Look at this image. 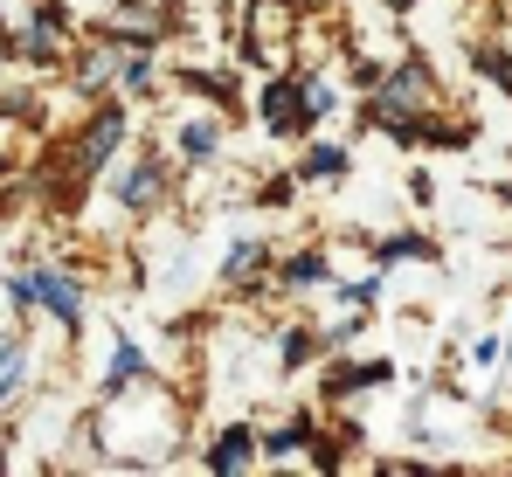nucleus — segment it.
<instances>
[{
    "mask_svg": "<svg viewBox=\"0 0 512 477\" xmlns=\"http://www.w3.org/2000/svg\"><path fill=\"white\" fill-rule=\"evenodd\" d=\"M118 139H125V111H97V125L77 139V173H97L104 159L118 153Z\"/></svg>",
    "mask_w": 512,
    "mask_h": 477,
    "instance_id": "2",
    "label": "nucleus"
},
{
    "mask_svg": "<svg viewBox=\"0 0 512 477\" xmlns=\"http://www.w3.org/2000/svg\"><path fill=\"white\" fill-rule=\"evenodd\" d=\"M305 173H312V180H340V173H346V153H340V146H312Z\"/></svg>",
    "mask_w": 512,
    "mask_h": 477,
    "instance_id": "5",
    "label": "nucleus"
},
{
    "mask_svg": "<svg viewBox=\"0 0 512 477\" xmlns=\"http://www.w3.org/2000/svg\"><path fill=\"white\" fill-rule=\"evenodd\" d=\"M28 284H35V298H42L49 312L63 318V325H77V318H84V298H77V284H70V277H56V270H42V277H28Z\"/></svg>",
    "mask_w": 512,
    "mask_h": 477,
    "instance_id": "3",
    "label": "nucleus"
},
{
    "mask_svg": "<svg viewBox=\"0 0 512 477\" xmlns=\"http://www.w3.org/2000/svg\"><path fill=\"white\" fill-rule=\"evenodd\" d=\"M277 353H284V367H298V360L312 353V332H284V339H277Z\"/></svg>",
    "mask_w": 512,
    "mask_h": 477,
    "instance_id": "9",
    "label": "nucleus"
},
{
    "mask_svg": "<svg viewBox=\"0 0 512 477\" xmlns=\"http://www.w3.org/2000/svg\"><path fill=\"white\" fill-rule=\"evenodd\" d=\"M208 464H215V471H243V464H250V429H229V436L208 450Z\"/></svg>",
    "mask_w": 512,
    "mask_h": 477,
    "instance_id": "4",
    "label": "nucleus"
},
{
    "mask_svg": "<svg viewBox=\"0 0 512 477\" xmlns=\"http://www.w3.org/2000/svg\"><path fill=\"white\" fill-rule=\"evenodd\" d=\"M104 70H111V56L97 49V56H84V70H77V83H84V90H97V83H104Z\"/></svg>",
    "mask_w": 512,
    "mask_h": 477,
    "instance_id": "10",
    "label": "nucleus"
},
{
    "mask_svg": "<svg viewBox=\"0 0 512 477\" xmlns=\"http://www.w3.org/2000/svg\"><path fill=\"white\" fill-rule=\"evenodd\" d=\"M319 111H312V97H298V83H270L263 90V125L270 132H305Z\"/></svg>",
    "mask_w": 512,
    "mask_h": 477,
    "instance_id": "1",
    "label": "nucleus"
},
{
    "mask_svg": "<svg viewBox=\"0 0 512 477\" xmlns=\"http://www.w3.org/2000/svg\"><path fill=\"white\" fill-rule=\"evenodd\" d=\"M153 194H160V166H139V173L125 180V201H132V208H146Z\"/></svg>",
    "mask_w": 512,
    "mask_h": 477,
    "instance_id": "6",
    "label": "nucleus"
},
{
    "mask_svg": "<svg viewBox=\"0 0 512 477\" xmlns=\"http://www.w3.org/2000/svg\"><path fill=\"white\" fill-rule=\"evenodd\" d=\"M139 367H146V360H139V346H118V353H111V388H125Z\"/></svg>",
    "mask_w": 512,
    "mask_h": 477,
    "instance_id": "8",
    "label": "nucleus"
},
{
    "mask_svg": "<svg viewBox=\"0 0 512 477\" xmlns=\"http://www.w3.org/2000/svg\"><path fill=\"white\" fill-rule=\"evenodd\" d=\"M284 277H291V284H319V277H326V256H291Z\"/></svg>",
    "mask_w": 512,
    "mask_h": 477,
    "instance_id": "7",
    "label": "nucleus"
},
{
    "mask_svg": "<svg viewBox=\"0 0 512 477\" xmlns=\"http://www.w3.org/2000/svg\"><path fill=\"white\" fill-rule=\"evenodd\" d=\"M180 146L201 159V153H215V132H208V125H187V139H180Z\"/></svg>",
    "mask_w": 512,
    "mask_h": 477,
    "instance_id": "11",
    "label": "nucleus"
}]
</instances>
